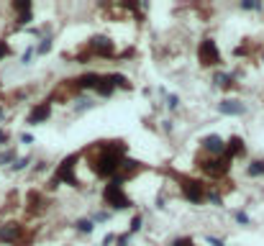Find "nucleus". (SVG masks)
Wrapping results in <instances>:
<instances>
[{
	"mask_svg": "<svg viewBox=\"0 0 264 246\" xmlns=\"http://www.w3.org/2000/svg\"><path fill=\"white\" fill-rule=\"evenodd\" d=\"M85 159L100 177H116L126 164V144L118 139L95 141L85 149Z\"/></svg>",
	"mask_w": 264,
	"mask_h": 246,
	"instance_id": "f257e3e1",
	"label": "nucleus"
},
{
	"mask_svg": "<svg viewBox=\"0 0 264 246\" xmlns=\"http://www.w3.org/2000/svg\"><path fill=\"white\" fill-rule=\"evenodd\" d=\"M121 182H123V180L113 177V180L106 185V193H103V200H106V205H113V208H118V210H123V208L131 205V200L123 195V185H121Z\"/></svg>",
	"mask_w": 264,
	"mask_h": 246,
	"instance_id": "f03ea898",
	"label": "nucleus"
},
{
	"mask_svg": "<svg viewBox=\"0 0 264 246\" xmlns=\"http://www.w3.org/2000/svg\"><path fill=\"white\" fill-rule=\"evenodd\" d=\"M231 162H234V159H228L226 154H223V156H205V154L198 156V164H200L211 177H223V174L228 172V167H231Z\"/></svg>",
	"mask_w": 264,
	"mask_h": 246,
	"instance_id": "7ed1b4c3",
	"label": "nucleus"
},
{
	"mask_svg": "<svg viewBox=\"0 0 264 246\" xmlns=\"http://www.w3.org/2000/svg\"><path fill=\"white\" fill-rule=\"evenodd\" d=\"M0 241L13 244V246H26L28 244V233H26V228L21 226V223H5V226L0 228Z\"/></svg>",
	"mask_w": 264,
	"mask_h": 246,
	"instance_id": "20e7f679",
	"label": "nucleus"
},
{
	"mask_svg": "<svg viewBox=\"0 0 264 246\" xmlns=\"http://www.w3.org/2000/svg\"><path fill=\"white\" fill-rule=\"evenodd\" d=\"M180 182H182L185 195L190 197V203H203V200H208L211 190H208V185H203L200 180H187V177H180Z\"/></svg>",
	"mask_w": 264,
	"mask_h": 246,
	"instance_id": "39448f33",
	"label": "nucleus"
},
{
	"mask_svg": "<svg viewBox=\"0 0 264 246\" xmlns=\"http://www.w3.org/2000/svg\"><path fill=\"white\" fill-rule=\"evenodd\" d=\"M77 162V154H72V156H67V159L59 164V170H56V174H54V180H52V185H59V182H70V185H75V187H79V180L75 177V164Z\"/></svg>",
	"mask_w": 264,
	"mask_h": 246,
	"instance_id": "423d86ee",
	"label": "nucleus"
},
{
	"mask_svg": "<svg viewBox=\"0 0 264 246\" xmlns=\"http://www.w3.org/2000/svg\"><path fill=\"white\" fill-rule=\"evenodd\" d=\"M85 57H113V41L106 39V36H95L82 49V59Z\"/></svg>",
	"mask_w": 264,
	"mask_h": 246,
	"instance_id": "0eeeda50",
	"label": "nucleus"
},
{
	"mask_svg": "<svg viewBox=\"0 0 264 246\" xmlns=\"http://www.w3.org/2000/svg\"><path fill=\"white\" fill-rule=\"evenodd\" d=\"M198 57H200V64H205V67H211V64H221V51H218V47H215V41H213V39H203Z\"/></svg>",
	"mask_w": 264,
	"mask_h": 246,
	"instance_id": "6e6552de",
	"label": "nucleus"
},
{
	"mask_svg": "<svg viewBox=\"0 0 264 246\" xmlns=\"http://www.w3.org/2000/svg\"><path fill=\"white\" fill-rule=\"evenodd\" d=\"M203 149L211 151V154H226V144L218 136H205L203 139Z\"/></svg>",
	"mask_w": 264,
	"mask_h": 246,
	"instance_id": "1a4fd4ad",
	"label": "nucleus"
},
{
	"mask_svg": "<svg viewBox=\"0 0 264 246\" xmlns=\"http://www.w3.org/2000/svg\"><path fill=\"white\" fill-rule=\"evenodd\" d=\"M47 118H49V100H47V103H41V105H36L28 113V123H41Z\"/></svg>",
	"mask_w": 264,
	"mask_h": 246,
	"instance_id": "9d476101",
	"label": "nucleus"
},
{
	"mask_svg": "<svg viewBox=\"0 0 264 246\" xmlns=\"http://www.w3.org/2000/svg\"><path fill=\"white\" fill-rule=\"evenodd\" d=\"M218 108H221V113H226V116H241V113L246 110L244 105L238 103V100H223Z\"/></svg>",
	"mask_w": 264,
	"mask_h": 246,
	"instance_id": "9b49d317",
	"label": "nucleus"
},
{
	"mask_svg": "<svg viewBox=\"0 0 264 246\" xmlns=\"http://www.w3.org/2000/svg\"><path fill=\"white\" fill-rule=\"evenodd\" d=\"M249 174H251V177H259V174H264V159H259V162H251V164H249Z\"/></svg>",
	"mask_w": 264,
	"mask_h": 246,
	"instance_id": "f8f14e48",
	"label": "nucleus"
},
{
	"mask_svg": "<svg viewBox=\"0 0 264 246\" xmlns=\"http://www.w3.org/2000/svg\"><path fill=\"white\" fill-rule=\"evenodd\" d=\"M215 82H218V87H231V85H234V77H228V74H215Z\"/></svg>",
	"mask_w": 264,
	"mask_h": 246,
	"instance_id": "ddd939ff",
	"label": "nucleus"
},
{
	"mask_svg": "<svg viewBox=\"0 0 264 246\" xmlns=\"http://www.w3.org/2000/svg\"><path fill=\"white\" fill-rule=\"evenodd\" d=\"M77 228H79V231H87V233H90V231H93L95 226H93V221H77Z\"/></svg>",
	"mask_w": 264,
	"mask_h": 246,
	"instance_id": "4468645a",
	"label": "nucleus"
},
{
	"mask_svg": "<svg viewBox=\"0 0 264 246\" xmlns=\"http://www.w3.org/2000/svg\"><path fill=\"white\" fill-rule=\"evenodd\" d=\"M172 246H195V241H192V239H177Z\"/></svg>",
	"mask_w": 264,
	"mask_h": 246,
	"instance_id": "2eb2a0df",
	"label": "nucleus"
},
{
	"mask_svg": "<svg viewBox=\"0 0 264 246\" xmlns=\"http://www.w3.org/2000/svg\"><path fill=\"white\" fill-rule=\"evenodd\" d=\"M49 49H52V41H49V39H44V41H41V47H39V51L44 54V51H49Z\"/></svg>",
	"mask_w": 264,
	"mask_h": 246,
	"instance_id": "dca6fc26",
	"label": "nucleus"
},
{
	"mask_svg": "<svg viewBox=\"0 0 264 246\" xmlns=\"http://www.w3.org/2000/svg\"><path fill=\"white\" fill-rule=\"evenodd\" d=\"M139 228H141V218L136 216V218H133V223H131V233H133V231H139Z\"/></svg>",
	"mask_w": 264,
	"mask_h": 246,
	"instance_id": "f3484780",
	"label": "nucleus"
},
{
	"mask_svg": "<svg viewBox=\"0 0 264 246\" xmlns=\"http://www.w3.org/2000/svg\"><path fill=\"white\" fill-rule=\"evenodd\" d=\"M244 8H246V10H259L262 5H259V3H249V0H246V3H244Z\"/></svg>",
	"mask_w": 264,
	"mask_h": 246,
	"instance_id": "a211bd4d",
	"label": "nucleus"
},
{
	"mask_svg": "<svg viewBox=\"0 0 264 246\" xmlns=\"http://www.w3.org/2000/svg\"><path fill=\"white\" fill-rule=\"evenodd\" d=\"M28 164V159H18L16 164H13V170H24V167Z\"/></svg>",
	"mask_w": 264,
	"mask_h": 246,
	"instance_id": "6ab92c4d",
	"label": "nucleus"
},
{
	"mask_svg": "<svg viewBox=\"0 0 264 246\" xmlns=\"http://www.w3.org/2000/svg\"><path fill=\"white\" fill-rule=\"evenodd\" d=\"M8 51H10V49L5 47V41H0V57H8Z\"/></svg>",
	"mask_w": 264,
	"mask_h": 246,
	"instance_id": "aec40b11",
	"label": "nucleus"
},
{
	"mask_svg": "<svg viewBox=\"0 0 264 246\" xmlns=\"http://www.w3.org/2000/svg\"><path fill=\"white\" fill-rule=\"evenodd\" d=\"M167 103H169V108H177V95H169Z\"/></svg>",
	"mask_w": 264,
	"mask_h": 246,
	"instance_id": "412c9836",
	"label": "nucleus"
},
{
	"mask_svg": "<svg viewBox=\"0 0 264 246\" xmlns=\"http://www.w3.org/2000/svg\"><path fill=\"white\" fill-rule=\"evenodd\" d=\"M10 159H13V151H8V154L0 156V162H10Z\"/></svg>",
	"mask_w": 264,
	"mask_h": 246,
	"instance_id": "4be33fe9",
	"label": "nucleus"
},
{
	"mask_svg": "<svg viewBox=\"0 0 264 246\" xmlns=\"http://www.w3.org/2000/svg\"><path fill=\"white\" fill-rule=\"evenodd\" d=\"M21 141H24V144H31V141H33V136H28V133H24V136H21Z\"/></svg>",
	"mask_w": 264,
	"mask_h": 246,
	"instance_id": "5701e85b",
	"label": "nucleus"
},
{
	"mask_svg": "<svg viewBox=\"0 0 264 246\" xmlns=\"http://www.w3.org/2000/svg\"><path fill=\"white\" fill-rule=\"evenodd\" d=\"M0 141H8V133L5 131H0Z\"/></svg>",
	"mask_w": 264,
	"mask_h": 246,
	"instance_id": "b1692460",
	"label": "nucleus"
},
{
	"mask_svg": "<svg viewBox=\"0 0 264 246\" xmlns=\"http://www.w3.org/2000/svg\"><path fill=\"white\" fill-rule=\"evenodd\" d=\"M3 113H5V110H3V108H0V118H3Z\"/></svg>",
	"mask_w": 264,
	"mask_h": 246,
	"instance_id": "393cba45",
	"label": "nucleus"
}]
</instances>
